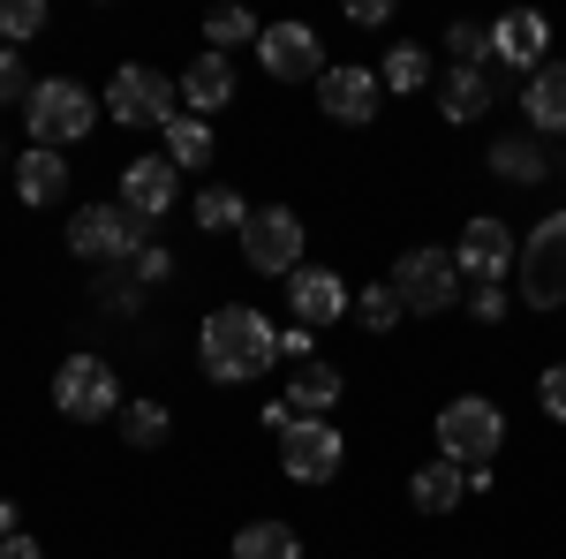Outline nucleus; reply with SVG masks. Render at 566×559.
I'll list each match as a JSON object with an SVG mask.
<instances>
[{"mask_svg":"<svg viewBox=\"0 0 566 559\" xmlns=\"http://www.w3.org/2000/svg\"><path fill=\"white\" fill-rule=\"evenodd\" d=\"M280 355V325L250 310V302H227L205 318V333H197V363H205V379L212 386H250L264 379V363Z\"/></svg>","mask_w":566,"mask_h":559,"instance_id":"1","label":"nucleus"},{"mask_svg":"<svg viewBox=\"0 0 566 559\" xmlns=\"http://www.w3.org/2000/svg\"><path fill=\"white\" fill-rule=\"evenodd\" d=\"M431 431H438V462H453V469H491L499 446H506V416H499V401H483V393L446 401Z\"/></svg>","mask_w":566,"mask_h":559,"instance_id":"2","label":"nucleus"},{"mask_svg":"<svg viewBox=\"0 0 566 559\" xmlns=\"http://www.w3.org/2000/svg\"><path fill=\"white\" fill-rule=\"evenodd\" d=\"M98 122V99H91L76 76H45L23 99V130L39 136V152H61V144H84V130Z\"/></svg>","mask_w":566,"mask_h":559,"instance_id":"3","label":"nucleus"},{"mask_svg":"<svg viewBox=\"0 0 566 559\" xmlns=\"http://www.w3.org/2000/svg\"><path fill=\"white\" fill-rule=\"evenodd\" d=\"M514 288H522L528 310H559L566 302V213L536 219V235L522 242V258H514Z\"/></svg>","mask_w":566,"mask_h":559,"instance_id":"4","label":"nucleus"},{"mask_svg":"<svg viewBox=\"0 0 566 559\" xmlns=\"http://www.w3.org/2000/svg\"><path fill=\"white\" fill-rule=\"evenodd\" d=\"M144 242H151L144 219H129L122 205H84V213L69 219V250L84 265H98V272H106V265H136Z\"/></svg>","mask_w":566,"mask_h":559,"instance_id":"5","label":"nucleus"},{"mask_svg":"<svg viewBox=\"0 0 566 559\" xmlns=\"http://www.w3.org/2000/svg\"><path fill=\"white\" fill-rule=\"evenodd\" d=\"M106 114H114L122 130H167L181 114V91L167 84L159 69L129 61V69H114V84H106Z\"/></svg>","mask_w":566,"mask_h":559,"instance_id":"6","label":"nucleus"},{"mask_svg":"<svg viewBox=\"0 0 566 559\" xmlns=\"http://www.w3.org/2000/svg\"><path fill=\"white\" fill-rule=\"evenodd\" d=\"M392 296H400L408 318L453 310L461 302V265H453V250H408V258L392 265Z\"/></svg>","mask_w":566,"mask_h":559,"instance_id":"7","label":"nucleus"},{"mask_svg":"<svg viewBox=\"0 0 566 559\" xmlns=\"http://www.w3.org/2000/svg\"><path fill=\"white\" fill-rule=\"evenodd\" d=\"M53 408H61L69 424H98V416H114V408H122V379H114V363H106V355H69V363L53 371Z\"/></svg>","mask_w":566,"mask_h":559,"instance_id":"8","label":"nucleus"},{"mask_svg":"<svg viewBox=\"0 0 566 559\" xmlns=\"http://www.w3.org/2000/svg\"><path fill=\"white\" fill-rule=\"evenodd\" d=\"M340 462H348V438L325 416H295V424L280 431V476L287 484H333Z\"/></svg>","mask_w":566,"mask_h":559,"instance_id":"9","label":"nucleus"},{"mask_svg":"<svg viewBox=\"0 0 566 559\" xmlns=\"http://www.w3.org/2000/svg\"><path fill=\"white\" fill-rule=\"evenodd\" d=\"M242 265L250 272H295L303 265V219L287 205H258L242 219Z\"/></svg>","mask_w":566,"mask_h":559,"instance_id":"10","label":"nucleus"},{"mask_svg":"<svg viewBox=\"0 0 566 559\" xmlns=\"http://www.w3.org/2000/svg\"><path fill=\"white\" fill-rule=\"evenodd\" d=\"M514 258H522V242L506 235V219H469V227H461V242H453L461 280H476V288H506Z\"/></svg>","mask_w":566,"mask_h":559,"instance_id":"11","label":"nucleus"},{"mask_svg":"<svg viewBox=\"0 0 566 559\" xmlns=\"http://www.w3.org/2000/svg\"><path fill=\"white\" fill-rule=\"evenodd\" d=\"M378 99H386V84H378V69H363V61H340V69L317 76V106H325V122L363 130V122H378Z\"/></svg>","mask_w":566,"mask_h":559,"instance_id":"12","label":"nucleus"},{"mask_svg":"<svg viewBox=\"0 0 566 559\" xmlns=\"http://www.w3.org/2000/svg\"><path fill=\"white\" fill-rule=\"evenodd\" d=\"M258 61H264V76H280V84L325 76V45H317L310 23H264L258 31Z\"/></svg>","mask_w":566,"mask_h":559,"instance_id":"13","label":"nucleus"},{"mask_svg":"<svg viewBox=\"0 0 566 559\" xmlns=\"http://www.w3.org/2000/svg\"><path fill=\"white\" fill-rule=\"evenodd\" d=\"M287 302H295V325H310V333L355 310L348 280H340L333 265H295V272H287Z\"/></svg>","mask_w":566,"mask_h":559,"instance_id":"14","label":"nucleus"},{"mask_svg":"<svg viewBox=\"0 0 566 559\" xmlns=\"http://www.w3.org/2000/svg\"><path fill=\"white\" fill-rule=\"evenodd\" d=\"M175 197H181V167L159 152V159H136V167H122V213L129 219H167L175 213Z\"/></svg>","mask_w":566,"mask_h":559,"instance_id":"15","label":"nucleus"},{"mask_svg":"<svg viewBox=\"0 0 566 559\" xmlns=\"http://www.w3.org/2000/svg\"><path fill=\"white\" fill-rule=\"evenodd\" d=\"M544 53H552V23H544L536 8H514V15L491 23V61H506V69H544Z\"/></svg>","mask_w":566,"mask_h":559,"instance_id":"16","label":"nucleus"},{"mask_svg":"<svg viewBox=\"0 0 566 559\" xmlns=\"http://www.w3.org/2000/svg\"><path fill=\"white\" fill-rule=\"evenodd\" d=\"M175 91H181V106L205 122V114H219V106L234 99V61H227V53H197V61L181 69V84H175Z\"/></svg>","mask_w":566,"mask_h":559,"instance_id":"17","label":"nucleus"},{"mask_svg":"<svg viewBox=\"0 0 566 559\" xmlns=\"http://www.w3.org/2000/svg\"><path fill=\"white\" fill-rule=\"evenodd\" d=\"M522 114L536 136H566V61H544L522 91Z\"/></svg>","mask_w":566,"mask_h":559,"instance_id":"18","label":"nucleus"},{"mask_svg":"<svg viewBox=\"0 0 566 559\" xmlns=\"http://www.w3.org/2000/svg\"><path fill=\"white\" fill-rule=\"evenodd\" d=\"M491 106H499L491 69H446V91H438V114H446V122H483Z\"/></svg>","mask_w":566,"mask_h":559,"instance_id":"19","label":"nucleus"},{"mask_svg":"<svg viewBox=\"0 0 566 559\" xmlns=\"http://www.w3.org/2000/svg\"><path fill=\"white\" fill-rule=\"evenodd\" d=\"M461 499H469V469H453V462H423L408 476V507L416 515H453Z\"/></svg>","mask_w":566,"mask_h":559,"instance_id":"20","label":"nucleus"},{"mask_svg":"<svg viewBox=\"0 0 566 559\" xmlns=\"http://www.w3.org/2000/svg\"><path fill=\"white\" fill-rule=\"evenodd\" d=\"M340 393H348V379H340L333 363H295V371H287V408H295V416H333Z\"/></svg>","mask_w":566,"mask_h":559,"instance_id":"21","label":"nucleus"},{"mask_svg":"<svg viewBox=\"0 0 566 559\" xmlns=\"http://www.w3.org/2000/svg\"><path fill=\"white\" fill-rule=\"evenodd\" d=\"M15 197H23V205H61V197H69V159L31 144V152L15 159Z\"/></svg>","mask_w":566,"mask_h":559,"instance_id":"22","label":"nucleus"},{"mask_svg":"<svg viewBox=\"0 0 566 559\" xmlns=\"http://www.w3.org/2000/svg\"><path fill=\"white\" fill-rule=\"evenodd\" d=\"M491 174L514 182V189H536V182H552V152L536 136H499L491 144Z\"/></svg>","mask_w":566,"mask_h":559,"instance_id":"23","label":"nucleus"},{"mask_svg":"<svg viewBox=\"0 0 566 559\" xmlns=\"http://www.w3.org/2000/svg\"><path fill=\"white\" fill-rule=\"evenodd\" d=\"M91 302H98L106 318H136V310H144V280H136V265H106V272L91 280Z\"/></svg>","mask_w":566,"mask_h":559,"instance_id":"24","label":"nucleus"},{"mask_svg":"<svg viewBox=\"0 0 566 559\" xmlns=\"http://www.w3.org/2000/svg\"><path fill=\"white\" fill-rule=\"evenodd\" d=\"M234 559H303V537L287 521H250L234 529Z\"/></svg>","mask_w":566,"mask_h":559,"instance_id":"25","label":"nucleus"},{"mask_svg":"<svg viewBox=\"0 0 566 559\" xmlns=\"http://www.w3.org/2000/svg\"><path fill=\"white\" fill-rule=\"evenodd\" d=\"M167 159H175V167H212V122H197V114H175V122H167Z\"/></svg>","mask_w":566,"mask_h":559,"instance_id":"26","label":"nucleus"},{"mask_svg":"<svg viewBox=\"0 0 566 559\" xmlns=\"http://www.w3.org/2000/svg\"><path fill=\"white\" fill-rule=\"evenodd\" d=\"M378 84L400 91V99H408V91H423V84H431V53H423V45H392L386 69H378Z\"/></svg>","mask_w":566,"mask_h":559,"instance_id":"27","label":"nucleus"},{"mask_svg":"<svg viewBox=\"0 0 566 559\" xmlns=\"http://www.w3.org/2000/svg\"><path fill=\"white\" fill-rule=\"evenodd\" d=\"M227 45H258V15L250 8H212L205 15V53H227Z\"/></svg>","mask_w":566,"mask_h":559,"instance_id":"28","label":"nucleus"},{"mask_svg":"<svg viewBox=\"0 0 566 559\" xmlns=\"http://www.w3.org/2000/svg\"><path fill=\"white\" fill-rule=\"evenodd\" d=\"M242 219H250L242 189H205V197H197V227H205V235H242Z\"/></svg>","mask_w":566,"mask_h":559,"instance_id":"29","label":"nucleus"},{"mask_svg":"<svg viewBox=\"0 0 566 559\" xmlns=\"http://www.w3.org/2000/svg\"><path fill=\"white\" fill-rule=\"evenodd\" d=\"M167 431H175V416H167L159 401H129V408H122V438H129V446H167Z\"/></svg>","mask_w":566,"mask_h":559,"instance_id":"30","label":"nucleus"},{"mask_svg":"<svg viewBox=\"0 0 566 559\" xmlns=\"http://www.w3.org/2000/svg\"><path fill=\"white\" fill-rule=\"evenodd\" d=\"M39 31H45V0H0V45L23 53Z\"/></svg>","mask_w":566,"mask_h":559,"instance_id":"31","label":"nucleus"},{"mask_svg":"<svg viewBox=\"0 0 566 559\" xmlns=\"http://www.w3.org/2000/svg\"><path fill=\"white\" fill-rule=\"evenodd\" d=\"M355 318H363V333H392L408 310H400V296H392V280H378V288L355 296Z\"/></svg>","mask_w":566,"mask_h":559,"instance_id":"32","label":"nucleus"},{"mask_svg":"<svg viewBox=\"0 0 566 559\" xmlns=\"http://www.w3.org/2000/svg\"><path fill=\"white\" fill-rule=\"evenodd\" d=\"M536 401H544V416H552V424H566V363H552V371L536 379Z\"/></svg>","mask_w":566,"mask_h":559,"instance_id":"33","label":"nucleus"},{"mask_svg":"<svg viewBox=\"0 0 566 559\" xmlns=\"http://www.w3.org/2000/svg\"><path fill=\"white\" fill-rule=\"evenodd\" d=\"M136 280H144V288H167V280H175V250L144 242V258H136Z\"/></svg>","mask_w":566,"mask_h":559,"instance_id":"34","label":"nucleus"},{"mask_svg":"<svg viewBox=\"0 0 566 559\" xmlns=\"http://www.w3.org/2000/svg\"><path fill=\"white\" fill-rule=\"evenodd\" d=\"M8 99H31V84H23V53L15 45H0V106Z\"/></svg>","mask_w":566,"mask_h":559,"instance_id":"35","label":"nucleus"},{"mask_svg":"<svg viewBox=\"0 0 566 559\" xmlns=\"http://www.w3.org/2000/svg\"><path fill=\"white\" fill-rule=\"evenodd\" d=\"M469 318H476V325H499V318H506V288H476V296H469Z\"/></svg>","mask_w":566,"mask_h":559,"instance_id":"36","label":"nucleus"},{"mask_svg":"<svg viewBox=\"0 0 566 559\" xmlns=\"http://www.w3.org/2000/svg\"><path fill=\"white\" fill-rule=\"evenodd\" d=\"M280 355H287V371H295V363H317V341H310V325H287V333H280Z\"/></svg>","mask_w":566,"mask_h":559,"instance_id":"37","label":"nucleus"},{"mask_svg":"<svg viewBox=\"0 0 566 559\" xmlns=\"http://www.w3.org/2000/svg\"><path fill=\"white\" fill-rule=\"evenodd\" d=\"M0 559H45V545L31 529H15V537H0Z\"/></svg>","mask_w":566,"mask_h":559,"instance_id":"38","label":"nucleus"},{"mask_svg":"<svg viewBox=\"0 0 566 559\" xmlns=\"http://www.w3.org/2000/svg\"><path fill=\"white\" fill-rule=\"evenodd\" d=\"M348 15H355V23H363V31H378V23H386V15H392V0H355Z\"/></svg>","mask_w":566,"mask_h":559,"instance_id":"39","label":"nucleus"},{"mask_svg":"<svg viewBox=\"0 0 566 559\" xmlns=\"http://www.w3.org/2000/svg\"><path fill=\"white\" fill-rule=\"evenodd\" d=\"M15 529H23V521H15V507L0 499V537H15Z\"/></svg>","mask_w":566,"mask_h":559,"instance_id":"40","label":"nucleus"}]
</instances>
